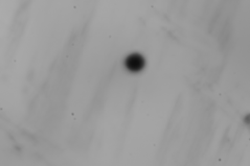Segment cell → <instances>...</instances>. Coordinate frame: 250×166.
I'll return each instance as SVG.
<instances>
[{
	"instance_id": "1",
	"label": "cell",
	"mask_w": 250,
	"mask_h": 166,
	"mask_svg": "<svg viewBox=\"0 0 250 166\" xmlns=\"http://www.w3.org/2000/svg\"><path fill=\"white\" fill-rule=\"evenodd\" d=\"M145 66V61L144 57L142 55H139L137 54L131 55L127 57L126 60V67L133 72L141 71Z\"/></svg>"
}]
</instances>
